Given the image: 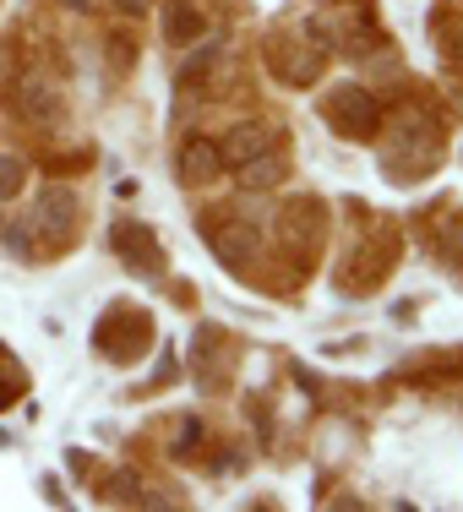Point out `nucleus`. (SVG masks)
Listing matches in <instances>:
<instances>
[{
	"label": "nucleus",
	"mask_w": 463,
	"mask_h": 512,
	"mask_svg": "<svg viewBox=\"0 0 463 512\" xmlns=\"http://www.w3.org/2000/svg\"><path fill=\"white\" fill-rule=\"evenodd\" d=\"M60 6H71V11H82V6H88V0H60Z\"/></svg>",
	"instance_id": "obj_16"
},
{
	"label": "nucleus",
	"mask_w": 463,
	"mask_h": 512,
	"mask_svg": "<svg viewBox=\"0 0 463 512\" xmlns=\"http://www.w3.org/2000/svg\"><path fill=\"white\" fill-rule=\"evenodd\" d=\"M218 175H224V158H218V142L191 137L186 148H180V180H186V186H213Z\"/></svg>",
	"instance_id": "obj_6"
},
{
	"label": "nucleus",
	"mask_w": 463,
	"mask_h": 512,
	"mask_svg": "<svg viewBox=\"0 0 463 512\" xmlns=\"http://www.w3.org/2000/svg\"><path fill=\"white\" fill-rule=\"evenodd\" d=\"M120 11H126V17H142V11H148V0H115Z\"/></svg>",
	"instance_id": "obj_15"
},
{
	"label": "nucleus",
	"mask_w": 463,
	"mask_h": 512,
	"mask_svg": "<svg viewBox=\"0 0 463 512\" xmlns=\"http://www.w3.org/2000/svg\"><path fill=\"white\" fill-rule=\"evenodd\" d=\"M104 496H109V502H142V496H137V474H115V480H104Z\"/></svg>",
	"instance_id": "obj_13"
},
{
	"label": "nucleus",
	"mask_w": 463,
	"mask_h": 512,
	"mask_svg": "<svg viewBox=\"0 0 463 512\" xmlns=\"http://www.w3.org/2000/svg\"><path fill=\"white\" fill-rule=\"evenodd\" d=\"M273 148V131L257 126V120H240L235 131H224V142H218V158H224V169H246L251 158H262Z\"/></svg>",
	"instance_id": "obj_5"
},
{
	"label": "nucleus",
	"mask_w": 463,
	"mask_h": 512,
	"mask_svg": "<svg viewBox=\"0 0 463 512\" xmlns=\"http://www.w3.org/2000/svg\"><path fill=\"white\" fill-rule=\"evenodd\" d=\"M207 246H213L218 262H229V267H246L251 256H257V229H246V224H229V229H218V235H207Z\"/></svg>",
	"instance_id": "obj_8"
},
{
	"label": "nucleus",
	"mask_w": 463,
	"mask_h": 512,
	"mask_svg": "<svg viewBox=\"0 0 463 512\" xmlns=\"http://www.w3.org/2000/svg\"><path fill=\"white\" fill-rule=\"evenodd\" d=\"M77 213H82L77 191H71V186H50V191H39V207H33V229H39V235L66 240L71 229H77Z\"/></svg>",
	"instance_id": "obj_4"
},
{
	"label": "nucleus",
	"mask_w": 463,
	"mask_h": 512,
	"mask_svg": "<svg viewBox=\"0 0 463 512\" xmlns=\"http://www.w3.org/2000/svg\"><path fill=\"white\" fill-rule=\"evenodd\" d=\"M153 344V322L142 311H109L99 327V349L109 360H137Z\"/></svg>",
	"instance_id": "obj_2"
},
{
	"label": "nucleus",
	"mask_w": 463,
	"mask_h": 512,
	"mask_svg": "<svg viewBox=\"0 0 463 512\" xmlns=\"http://www.w3.org/2000/svg\"><path fill=\"white\" fill-rule=\"evenodd\" d=\"M22 393H28V371H22L17 360H11V349H0V409L17 404Z\"/></svg>",
	"instance_id": "obj_11"
},
{
	"label": "nucleus",
	"mask_w": 463,
	"mask_h": 512,
	"mask_svg": "<svg viewBox=\"0 0 463 512\" xmlns=\"http://www.w3.org/2000/svg\"><path fill=\"white\" fill-rule=\"evenodd\" d=\"M284 229H300V207H289V213H284ZM306 229H311V235H322V207H316V202H306ZM306 235V240H311ZM300 240V235H295Z\"/></svg>",
	"instance_id": "obj_14"
},
{
	"label": "nucleus",
	"mask_w": 463,
	"mask_h": 512,
	"mask_svg": "<svg viewBox=\"0 0 463 512\" xmlns=\"http://www.w3.org/2000/svg\"><path fill=\"white\" fill-rule=\"evenodd\" d=\"M115 256L126 267H137L142 278L164 273V246H158V235L148 224H137V218H120V224H115Z\"/></svg>",
	"instance_id": "obj_3"
},
{
	"label": "nucleus",
	"mask_w": 463,
	"mask_h": 512,
	"mask_svg": "<svg viewBox=\"0 0 463 512\" xmlns=\"http://www.w3.org/2000/svg\"><path fill=\"white\" fill-rule=\"evenodd\" d=\"M22 186H28V164L17 153H0V202H11Z\"/></svg>",
	"instance_id": "obj_12"
},
{
	"label": "nucleus",
	"mask_w": 463,
	"mask_h": 512,
	"mask_svg": "<svg viewBox=\"0 0 463 512\" xmlns=\"http://www.w3.org/2000/svg\"><path fill=\"white\" fill-rule=\"evenodd\" d=\"M235 175H240V191H273V186H284L289 164H284V153L267 148L262 158H251L246 169H235Z\"/></svg>",
	"instance_id": "obj_10"
},
{
	"label": "nucleus",
	"mask_w": 463,
	"mask_h": 512,
	"mask_svg": "<svg viewBox=\"0 0 463 512\" xmlns=\"http://www.w3.org/2000/svg\"><path fill=\"white\" fill-rule=\"evenodd\" d=\"M17 115L33 120V126H55L60 120V93L39 77H22L17 82Z\"/></svg>",
	"instance_id": "obj_7"
},
{
	"label": "nucleus",
	"mask_w": 463,
	"mask_h": 512,
	"mask_svg": "<svg viewBox=\"0 0 463 512\" xmlns=\"http://www.w3.org/2000/svg\"><path fill=\"white\" fill-rule=\"evenodd\" d=\"M458 60H463V39H458Z\"/></svg>",
	"instance_id": "obj_17"
},
{
	"label": "nucleus",
	"mask_w": 463,
	"mask_h": 512,
	"mask_svg": "<svg viewBox=\"0 0 463 512\" xmlns=\"http://www.w3.org/2000/svg\"><path fill=\"white\" fill-rule=\"evenodd\" d=\"M202 33H207V17L191 6V0H175V6L164 11V44H175V50H180V44H197Z\"/></svg>",
	"instance_id": "obj_9"
},
{
	"label": "nucleus",
	"mask_w": 463,
	"mask_h": 512,
	"mask_svg": "<svg viewBox=\"0 0 463 512\" xmlns=\"http://www.w3.org/2000/svg\"><path fill=\"white\" fill-rule=\"evenodd\" d=\"M322 115H327V126H333L338 137H376V126H382V104H376L365 88H355V82H344V88L327 93Z\"/></svg>",
	"instance_id": "obj_1"
}]
</instances>
